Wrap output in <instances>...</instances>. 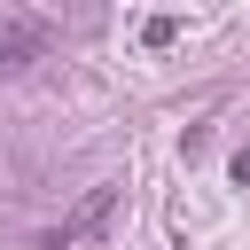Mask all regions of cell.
Segmentation results:
<instances>
[{"mask_svg": "<svg viewBox=\"0 0 250 250\" xmlns=\"http://www.w3.org/2000/svg\"><path fill=\"white\" fill-rule=\"evenodd\" d=\"M234 180H242V188H250V148H242V156H234Z\"/></svg>", "mask_w": 250, "mask_h": 250, "instance_id": "4", "label": "cell"}, {"mask_svg": "<svg viewBox=\"0 0 250 250\" xmlns=\"http://www.w3.org/2000/svg\"><path fill=\"white\" fill-rule=\"evenodd\" d=\"M141 39H148V47H172V39H180V16H148Z\"/></svg>", "mask_w": 250, "mask_h": 250, "instance_id": "3", "label": "cell"}, {"mask_svg": "<svg viewBox=\"0 0 250 250\" xmlns=\"http://www.w3.org/2000/svg\"><path fill=\"white\" fill-rule=\"evenodd\" d=\"M109 203H117V188H94V195H86V203H78V211H70V219L47 234V250H78V242H86V234L109 219Z\"/></svg>", "mask_w": 250, "mask_h": 250, "instance_id": "1", "label": "cell"}, {"mask_svg": "<svg viewBox=\"0 0 250 250\" xmlns=\"http://www.w3.org/2000/svg\"><path fill=\"white\" fill-rule=\"evenodd\" d=\"M39 55V23H0V62H31Z\"/></svg>", "mask_w": 250, "mask_h": 250, "instance_id": "2", "label": "cell"}]
</instances>
